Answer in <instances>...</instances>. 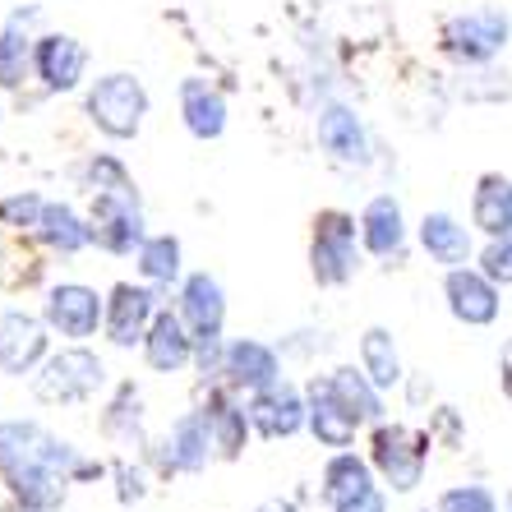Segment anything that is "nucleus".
Here are the masks:
<instances>
[{
    "label": "nucleus",
    "mask_w": 512,
    "mask_h": 512,
    "mask_svg": "<svg viewBox=\"0 0 512 512\" xmlns=\"http://www.w3.org/2000/svg\"><path fill=\"white\" fill-rule=\"evenodd\" d=\"M180 319L194 337V365L203 374H222V328H227V291L213 273H190L180 282Z\"/></svg>",
    "instance_id": "f257e3e1"
},
{
    "label": "nucleus",
    "mask_w": 512,
    "mask_h": 512,
    "mask_svg": "<svg viewBox=\"0 0 512 512\" xmlns=\"http://www.w3.org/2000/svg\"><path fill=\"white\" fill-rule=\"evenodd\" d=\"M360 222L342 208H323L314 217L310 240V273L319 286H346L360 273Z\"/></svg>",
    "instance_id": "f03ea898"
},
{
    "label": "nucleus",
    "mask_w": 512,
    "mask_h": 512,
    "mask_svg": "<svg viewBox=\"0 0 512 512\" xmlns=\"http://www.w3.org/2000/svg\"><path fill=\"white\" fill-rule=\"evenodd\" d=\"M84 111L107 139H134V134L143 130V116H148V88L125 70L102 74V79L88 88Z\"/></svg>",
    "instance_id": "7ed1b4c3"
},
{
    "label": "nucleus",
    "mask_w": 512,
    "mask_h": 512,
    "mask_svg": "<svg viewBox=\"0 0 512 512\" xmlns=\"http://www.w3.org/2000/svg\"><path fill=\"white\" fill-rule=\"evenodd\" d=\"M370 462H374V471L383 476V485H388V489L411 494V489L425 480L429 434H416L411 425H388V420H374Z\"/></svg>",
    "instance_id": "20e7f679"
},
{
    "label": "nucleus",
    "mask_w": 512,
    "mask_h": 512,
    "mask_svg": "<svg viewBox=\"0 0 512 512\" xmlns=\"http://www.w3.org/2000/svg\"><path fill=\"white\" fill-rule=\"evenodd\" d=\"M102 383H107L102 356H93L88 346H65V351L42 360V374L33 379V393H37V402H47V406H74V402H88Z\"/></svg>",
    "instance_id": "39448f33"
},
{
    "label": "nucleus",
    "mask_w": 512,
    "mask_h": 512,
    "mask_svg": "<svg viewBox=\"0 0 512 512\" xmlns=\"http://www.w3.org/2000/svg\"><path fill=\"white\" fill-rule=\"evenodd\" d=\"M93 245H102L107 254L125 259V254H139L143 236V208H139V190H102L93 194Z\"/></svg>",
    "instance_id": "423d86ee"
},
{
    "label": "nucleus",
    "mask_w": 512,
    "mask_h": 512,
    "mask_svg": "<svg viewBox=\"0 0 512 512\" xmlns=\"http://www.w3.org/2000/svg\"><path fill=\"white\" fill-rule=\"evenodd\" d=\"M508 14L485 5V10H471V14H453L448 24H443V51L462 65H485L494 60L503 47H508Z\"/></svg>",
    "instance_id": "0eeeda50"
},
{
    "label": "nucleus",
    "mask_w": 512,
    "mask_h": 512,
    "mask_svg": "<svg viewBox=\"0 0 512 512\" xmlns=\"http://www.w3.org/2000/svg\"><path fill=\"white\" fill-rule=\"evenodd\" d=\"M42 319H47L51 333L70 337V342H88L107 323V300L84 282H60L42 300Z\"/></svg>",
    "instance_id": "6e6552de"
},
{
    "label": "nucleus",
    "mask_w": 512,
    "mask_h": 512,
    "mask_svg": "<svg viewBox=\"0 0 512 512\" xmlns=\"http://www.w3.org/2000/svg\"><path fill=\"white\" fill-rule=\"evenodd\" d=\"M47 319L28 310H0V374L24 379L47 360Z\"/></svg>",
    "instance_id": "1a4fd4ad"
},
{
    "label": "nucleus",
    "mask_w": 512,
    "mask_h": 512,
    "mask_svg": "<svg viewBox=\"0 0 512 512\" xmlns=\"http://www.w3.org/2000/svg\"><path fill=\"white\" fill-rule=\"evenodd\" d=\"M245 411H250V425L259 429L263 439H291V434H300V429L310 425V397L286 379L259 388Z\"/></svg>",
    "instance_id": "9d476101"
},
{
    "label": "nucleus",
    "mask_w": 512,
    "mask_h": 512,
    "mask_svg": "<svg viewBox=\"0 0 512 512\" xmlns=\"http://www.w3.org/2000/svg\"><path fill=\"white\" fill-rule=\"evenodd\" d=\"M443 296H448L453 319L466 323V328H489L503 310L499 282L485 277L480 268H466V263L462 268H448V277H443Z\"/></svg>",
    "instance_id": "9b49d317"
},
{
    "label": "nucleus",
    "mask_w": 512,
    "mask_h": 512,
    "mask_svg": "<svg viewBox=\"0 0 512 512\" xmlns=\"http://www.w3.org/2000/svg\"><path fill=\"white\" fill-rule=\"evenodd\" d=\"M157 319V291L153 286H134V282H116L107 296V337L111 346H120V351H130L134 342L143 346V337H148V328H153Z\"/></svg>",
    "instance_id": "f8f14e48"
},
{
    "label": "nucleus",
    "mask_w": 512,
    "mask_h": 512,
    "mask_svg": "<svg viewBox=\"0 0 512 512\" xmlns=\"http://www.w3.org/2000/svg\"><path fill=\"white\" fill-rule=\"evenodd\" d=\"M33 70L47 93H74V88L84 84L88 51H84V42L70 33H47L33 42Z\"/></svg>",
    "instance_id": "ddd939ff"
},
{
    "label": "nucleus",
    "mask_w": 512,
    "mask_h": 512,
    "mask_svg": "<svg viewBox=\"0 0 512 512\" xmlns=\"http://www.w3.org/2000/svg\"><path fill=\"white\" fill-rule=\"evenodd\" d=\"M374 462L356 453H333L323 462V485H319V499L328 503V512H351L356 503H365L374 494Z\"/></svg>",
    "instance_id": "4468645a"
},
{
    "label": "nucleus",
    "mask_w": 512,
    "mask_h": 512,
    "mask_svg": "<svg viewBox=\"0 0 512 512\" xmlns=\"http://www.w3.org/2000/svg\"><path fill=\"white\" fill-rule=\"evenodd\" d=\"M213 429H208V416L199 411H185V416L171 425V434L162 439V466L167 471H180V476H194L203 466L213 462Z\"/></svg>",
    "instance_id": "2eb2a0df"
},
{
    "label": "nucleus",
    "mask_w": 512,
    "mask_h": 512,
    "mask_svg": "<svg viewBox=\"0 0 512 512\" xmlns=\"http://www.w3.org/2000/svg\"><path fill=\"white\" fill-rule=\"evenodd\" d=\"M314 134H319V148L333 157V162H346V167H365V162H370V134H365L356 111L342 107V102H328V107L319 111Z\"/></svg>",
    "instance_id": "dca6fc26"
},
{
    "label": "nucleus",
    "mask_w": 512,
    "mask_h": 512,
    "mask_svg": "<svg viewBox=\"0 0 512 512\" xmlns=\"http://www.w3.org/2000/svg\"><path fill=\"white\" fill-rule=\"evenodd\" d=\"M305 397H310V434L323 443V448H351L356 443V434H360V425L365 420L360 416H351L342 402H337V393L328 388V374H314L310 379V388H305Z\"/></svg>",
    "instance_id": "f3484780"
},
{
    "label": "nucleus",
    "mask_w": 512,
    "mask_h": 512,
    "mask_svg": "<svg viewBox=\"0 0 512 512\" xmlns=\"http://www.w3.org/2000/svg\"><path fill=\"white\" fill-rule=\"evenodd\" d=\"M143 360L153 374H180L185 365H194V337L180 310H157L153 328L143 337Z\"/></svg>",
    "instance_id": "a211bd4d"
},
{
    "label": "nucleus",
    "mask_w": 512,
    "mask_h": 512,
    "mask_svg": "<svg viewBox=\"0 0 512 512\" xmlns=\"http://www.w3.org/2000/svg\"><path fill=\"white\" fill-rule=\"evenodd\" d=\"M222 374H227V383L236 393H259V388L282 379V356L268 342L240 337V342L227 346V356H222Z\"/></svg>",
    "instance_id": "6ab92c4d"
},
{
    "label": "nucleus",
    "mask_w": 512,
    "mask_h": 512,
    "mask_svg": "<svg viewBox=\"0 0 512 512\" xmlns=\"http://www.w3.org/2000/svg\"><path fill=\"white\" fill-rule=\"evenodd\" d=\"M360 245H365L374 259H397V254H402L406 217L393 194H374V199L360 208Z\"/></svg>",
    "instance_id": "aec40b11"
},
{
    "label": "nucleus",
    "mask_w": 512,
    "mask_h": 512,
    "mask_svg": "<svg viewBox=\"0 0 512 512\" xmlns=\"http://www.w3.org/2000/svg\"><path fill=\"white\" fill-rule=\"evenodd\" d=\"M180 120L194 139H222L227 130V97L217 93L208 79H185L180 84Z\"/></svg>",
    "instance_id": "412c9836"
},
{
    "label": "nucleus",
    "mask_w": 512,
    "mask_h": 512,
    "mask_svg": "<svg viewBox=\"0 0 512 512\" xmlns=\"http://www.w3.org/2000/svg\"><path fill=\"white\" fill-rule=\"evenodd\" d=\"M5 485L10 494L19 499V508H33V512H56L65 503V489H70V476L65 471H51V466H14L5 471Z\"/></svg>",
    "instance_id": "4be33fe9"
},
{
    "label": "nucleus",
    "mask_w": 512,
    "mask_h": 512,
    "mask_svg": "<svg viewBox=\"0 0 512 512\" xmlns=\"http://www.w3.org/2000/svg\"><path fill=\"white\" fill-rule=\"evenodd\" d=\"M471 222L476 231L494 236H512V180L489 171V176L476 180V194H471Z\"/></svg>",
    "instance_id": "5701e85b"
},
{
    "label": "nucleus",
    "mask_w": 512,
    "mask_h": 512,
    "mask_svg": "<svg viewBox=\"0 0 512 512\" xmlns=\"http://www.w3.org/2000/svg\"><path fill=\"white\" fill-rule=\"evenodd\" d=\"M420 250L434 263H443V268H462V263H471V231L453 213H425V222H420Z\"/></svg>",
    "instance_id": "b1692460"
},
{
    "label": "nucleus",
    "mask_w": 512,
    "mask_h": 512,
    "mask_svg": "<svg viewBox=\"0 0 512 512\" xmlns=\"http://www.w3.org/2000/svg\"><path fill=\"white\" fill-rule=\"evenodd\" d=\"M203 416H208V429H213V453L222 457V462H231V457H240V448L250 443V411L245 406H236L231 397L222 393H208V406H203Z\"/></svg>",
    "instance_id": "393cba45"
},
{
    "label": "nucleus",
    "mask_w": 512,
    "mask_h": 512,
    "mask_svg": "<svg viewBox=\"0 0 512 512\" xmlns=\"http://www.w3.org/2000/svg\"><path fill=\"white\" fill-rule=\"evenodd\" d=\"M37 240H42L51 254H65V259H70V254L93 245V222H84L70 203H47V208H42V222H37Z\"/></svg>",
    "instance_id": "a878e982"
},
{
    "label": "nucleus",
    "mask_w": 512,
    "mask_h": 512,
    "mask_svg": "<svg viewBox=\"0 0 512 512\" xmlns=\"http://www.w3.org/2000/svg\"><path fill=\"white\" fill-rule=\"evenodd\" d=\"M328 388H333L337 402H342L351 416L383 420V388L365 370H356V365H337V370L328 374Z\"/></svg>",
    "instance_id": "bb28decb"
},
{
    "label": "nucleus",
    "mask_w": 512,
    "mask_h": 512,
    "mask_svg": "<svg viewBox=\"0 0 512 512\" xmlns=\"http://www.w3.org/2000/svg\"><path fill=\"white\" fill-rule=\"evenodd\" d=\"M360 370L370 374L383 393H393L397 383L406 379L402 356H397V342L388 328H365V337H360Z\"/></svg>",
    "instance_id": "cd10ccee"
},
{
    "label": "nucleus",
    "mask_w": 512,
    "mask_h": 512,
    "mask_svg": "<svg viewBox=\"0 0 512 512\" xmlns=\"http://www.w3.org/2000/svg\"><path fill=\"white\" fill-rule=\"evenodd\" d=\"M180 240L176 236H148L139 245V277L148 286H176L185 282L180 277Z\"/></svg>",
    "instance_id": "c85d7f7f"
},
{
    "label": "nucleus",
    "mask_w": 512,
    "mask_h": 512,
    "mask_svg": "<svg viewBox=\"0 0 512 512\" xmlns=\"http://www.w3.org/2000/svg\"><path fill=\"white\" fill-rule=\"evenodd\" d=\"M33 65V37L19 24L0 28V88H19Z\"/></svg>",
    "instance_id": "c756f323"
},
{
    "label": "nucleus",
    "mask_w": 512,
    "mask_h": 512,
    "mask_svg": "<svg viewBox=\"0 0 512 512\" xmlns=\"http://www.w3.org/2000/svg\"><path fill=\"white\" fill-rule=\"evenodd\" d=\"M494 508H499V499L485 485H453L439 494V508L434 512H494Z\"/></svg>",
    "instance_id": "7c9ffc66"
},
{
    "label": "nucleus",
    "mask_w": 512,
    "mask_h": 512,
    "mask_svg": "<svg viewBox=\"0 0 512 512\" xmlns=\"http://www.w3.org/2000/svg\"><path fill=\"white\" fill-rule=\"evenodd\" d=\"M42 208L47 199H37V194H10V199H0V227H19V231H37L42 222Z\"/></svg>",
    "instance_id": "2f4dec72"
},
{
    "label": "nucleus",
    "mask_w": 512,
    "mask_h": 512,
    "mask_svg": "<svg viewBox=\"0 0 512 512\" xmlns=\"http://www.w3.org/2000/svg\"><path fill=\"white\" fill-rule=\"evenodd\" d=\"M480 273L494 277L499 286H512V236H494L480 254Z\"/></svg>",
    "instance_id": "473e14b6"
},
{
    "label": "nucleus",
    "mask_w": 512,
    "mask_h": 512,
    "mask_svg": "<svg viewBox=\"0 0 512 512\" xmlns=\"http://www.w3.org/2000/svg\"><path fill=\"white\" fill-rule=\"evenodd\" d=\"M116 480H120V503H134L148 494V485H143V476L134 466H116Z\"/></svg>",
    "instance_id": "72a5a7b5"
},
{
    "label": "nucleus",
    "mask_w": 512,
    "mask_h": 512,
    "mask_svg": "<svg viewBox=\"0 0 512 512\" xmlns=\"http://www.w3.org/2000/svg\"><path fill=\"white\" fill-rule=\"evenodd\" d=\"M499 383H503V393L512 397V342H503V351H499Z\"/></svg>",
    "instance_id": "f704fd0d"
},
{
    "label": "nucleus",
    "mask_w": 512,
    "mask_h": 512,
    "mask_svg": "<svg viewBox=\"0 0 512 512\" xmlns=\"http://www.w3.org/2000/svg\"><path fill=\"white\" fill-rule=\"evenodd\" d=\"M351 512H388V499H383V489H374L370 499H365V503H356V508H351Z\"/></svg>",
    "instance_id": "c9c22d12"
},
{
    "label": "nucleus",
    "mask_w": 512,
    "mask_h": 512,
    "mask_svg": "<svg viewBox=\"0 0 512 512\" xmlns=\"http://www.w3.org/2000/svg\"><path fill=\"white\" fill-rule=\"evenodd\" d=\"M254 512H296V503H291V499H263Z\"/></svg>",
    "instance_id": "e433bc0d"
},
{
    "label": "nucleus",
    "mask_w": 512,
    "mask_h": 512,
    "mask_svg": "<svg viewBox=\"0 0 512 512\" xmlns=\"http://www.w3.org/2000/svg\"><path fill=\"white\" fill-rule=\"evenodd\" d=\"M503 508H508V512H512V489H508V494H503Z\"/></svg>",
    "instance_id": "4c0bfd02"
},
{
    "label": "nucleus",
    "mask_w": 512,
    "mask_h": 512,
    "mask_svg": "<svg viewBox=\"0 0 512 512\" xmlns=\"http://www.w3.org/2000/svg\"><path fill=\"white\" fill-rule=\"evenodd\" d=\"M24 512H33V508H24Z\"/></svg>",
    "instance_id": "58836bf2"
}]
</instances>
